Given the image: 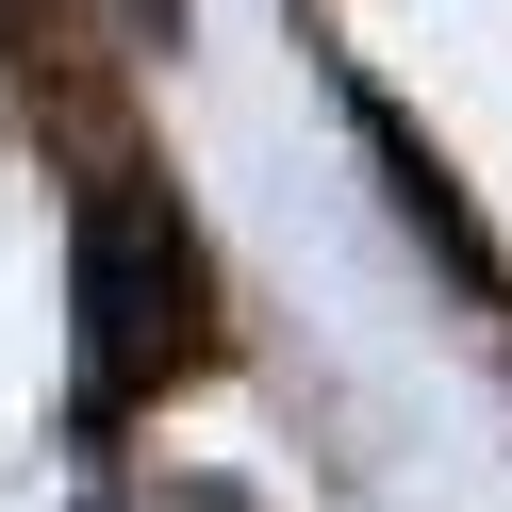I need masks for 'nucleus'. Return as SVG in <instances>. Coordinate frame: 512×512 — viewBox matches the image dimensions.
I'll return each instance as SVG.
<instances>
[{"label":"nucleus","instance_id":"obj_1","mask_svg":"<svg viewBox=\"0 0 512 512\" xmlns=\"http://www.w3.org/2000/svg\"><path fill=\"white\" fill-rule=\"evenodd\" d=\"M83 347H100V413L133 397L149 364H182V232L133 199V182L83 199Z\"/></svg>","mask_w":512,"mask_h":512}]
</instances>
